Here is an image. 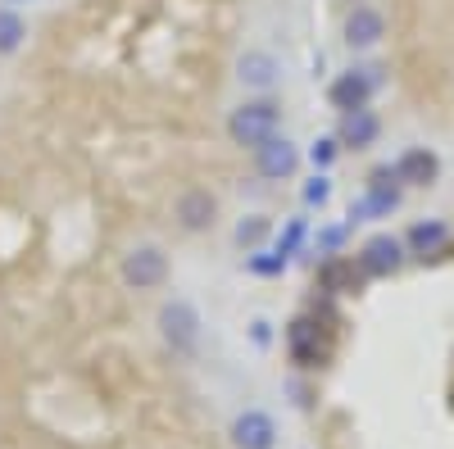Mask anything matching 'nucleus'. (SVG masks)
<instances>
[{
    "label": "nucleus",
    "instance_id": "obj_1",
    "mask_svg": "<svg viewBox=\"0 0 454 449\" xmlns=\"http://www.w3.org/2000/svg\"><path fill=\"white\" fill-rule=\"evenodd\" d=\"M278 128H282V109L273 100H246L227 119V136L241 150H259L269 136H278Z\"/></svg>",
    "mask_w": 454,
    "mask_h": 449
},
{
    "label": "nucleus",
    "instance_id": "obj_2",
    "mask_svg": "<svg viewBox=\"0 0 454 449\" xmlns=\"http://www.w3.org/2000/svg\"><path fill=\"white\" fill-rule=\"evenodd\" d=\"M391 209H400V177L395 168H377L364 186V196L350 205V218L364 222V218H387Z\"/></svg>",
    "mask_w": 454,
    "mask_h": 449
},
{
    "label": "nucleus",
    "instance_id": "obj_3",
    "mask_svg": "<svg viewBox=\"0 0 454 449\" xmlns=\"http://www.w3.org/2000/svg\"><path fill=\"white\" fill-rule=\"evenodd\" d=\"M160 331L177 354H192L196 341H200V314H196L192 299H168L160 309Z\"/></svg>",
    "mask_w": 454,
    "mask_h": 449
},
{
    "label": "nucleus",
    "instance_id": "obj_4",
    "mask_svg": "<svg viewBox=\"0 0 454 449\" xmlns=\"http://www.w3.org/2000/svg\"><path fill=\"white\" fill-rule=\"evenodd\" d=\"M123 282H128L132 290H155V286H164V282H168V254H164L160 245H137V250H128V259H123Z\"/></svg>",
    "mask_w": 454,
    "mask_h": 449
},
{
    "label": "nucleus",
    "instance_id": "obj_5",
    "mask_svg": "<svg viewBox=\"0 0 454 449\" xmlns=\"http://www.w3.org/2000/svg\"><path fill=\"white\" fill-rule=\"evenodd\" d=\"M377 87H382V78H377V68H350L340 73V78L332 82V105L340 109V114H350V109H368V100L377 96Z\"/></svg>",
    "mask_w": 454,
    "mask_h": 449
},
{
    "label": "nucleus",
    "instance_id": "obj_6",
    "mask_svg": "<svg viewBox=\"0 0 454 449\" xmlns=\"http://www.w3.org/2000/svg\"><path fill=\"white\" fill-rule=\"evenodd\" d=\"M400 264H404V241H395L391 232L368 236L364 250H359V273L364 277H391Z\"/></svg>",
    "mask_w": 454,
    "mask_h": 449
},
{
    "label": "nucleus",
    "instance_id": "obj_7",
    "mask_svg": "<svg viewBox=\"0 0 454 449\" xmlns=\"http://www.w3.org/2000/svg\"><path fill=\"white\" fill-rule=\"evenodd\" d=\"M173 218H177V228L182 232H209L214 222H218V200L209 191H200V186H192V191H182L177 205H173Z\"/></svg>",
    "mask_w": 454,
    "mask_h": 449
},
{
    "label": "nucleus",
    "instance_id": "obj_8",
    "mask_svg": "<svg viewBox=\"0 0 454 449\" xmlns=\"http://www.w3.org/2000/svg\"><path fill=\"white\" fill-rule=\"evenodd\" d=\"M254 168H259V177H269V182H286L300 168V150L286 136H269L254 150Z\"/></svg>",
    "mask_w": 454,
    "mask_h": 449
},
{
    "label": "nucleus",
    "instance_id": "obj_9",
    "mask_svg": "<svg viewBox=\"0 0 454 449\" xmlns=\"http://www.w3.org/2000/svg\"><path fill=\"white\" fill-rule=\"evenodd\" d=\"M340 32H346L350 50H372L387 36V19H382V10H372V5H355L346 14V27H340Z\"/></svg>",
    "mask_w": 454,
    "mask_h": 449
},
{
    "label": "nucleus",
    "instance_id": "obj_10",
    "mask_svg": "<svg viewBox=\"0 0 454 449\" xmlns=\"http://www.w3.org/2000/svg\"><path fill=\"white\" fill-rule=\"evenodd\" d=\"M286 350H291V359H295L300 368H323L327 345H323V336H318V322L295 318L291 331H286Z\"/></svg>",
    "mask_w": 454,
    "mask_h": 449
},
{
    "label": "nucleus",
    "instance_id": "obj_11",
    "mask_svg": "<svg viewBox=\"0 0 454 449\" xmlns=\"http://www.w3.org/2000/svg\"><path fill=\"white\" fill-rule=\"evenodd\" d=\"M232 445L237 449H273L278 445V427L263 408H246V414L232 422Z\"/></svg>",
    "mask_w": 454,
    "mask_h": 449
},
{
    "label": "nucleus",
    "instance_id": "obj_12",
    "mask_svg": "<svg viewBox=\"0 0 454 449\" xmlns=\"http://www.w3.org/2000/svg\"><path fill=\"white\" fill-rule=\"evenodd\" d=\"M395 177H400V186H432V182L441 177V159H436V150H427V145L404 150V155L395 159Z\"/></svg>",
    "mask_w": 454,
    "mask_h": 449
},
{
    "label": "nucleus",
    "instance_id": "obj_13",
    "mask_svg": "<svg viewBox=\"0 0 454 449\" xmlns=\"http://www.w3.org/2000/svg\"><path fill=\"white\" fill-rule=\"evenodd\" d=\"M237 78H241V87H250V91H273L278 78H282V64H278L269 50H246V55L237 59Z\"/></svg>",
    "mask_w": 454,
    "mask_h": 449
},
{
    "label": "nucleus",
    "instance_id": "obj_14",
    "mask_svg": "<svg viewBox=\"0 0 454 449\" xmlns=\"http://www.w3.org/2000/svg\"><path fill=\"white\" fill-rule=\"evenodd\" d=\"M377 136H382V119H377L372 109H350V114L340 119V132H336V141L346 150H368Z\"/></svg>",
    "mask_w": 454,
    "mask_h": 449
},
{
    "label": "nucleus",
    "instance_id": "obj_15",
    "mask_svg": "<svg viewBox=\"0 0 454 449\" xmlns=\"http://www.w3.org/2000/svg\"><path fill=\"white\" fill-rule=\"evenodd\" d=\"M318 286H323L327 295H350V290L359 286V259H340V254H332L327 264L318 268Z\"/></svg>",
    "mask_w": 454,
    "mask_h": 449
},
{
    "label": "nucleus",
    "instance_id": "obj_16",
    "mask_svg": "<svg viewBox=\"0 0 454 449\" xmlns=\"http://www.w3.org/2000/svg\"><path fill=\"white\" fill-rule=\"evenodd\" d=\"M445 241H450V228H445V222H436V218H427V222H413V228H409L404 250L419 254V259H432V254L445 250Z\"/></svg>",
    "mask_w": 454,
    "mask_h": 449
},
{
    "label": "nucleus",
    "instance_id": "obj_17",
    "mask_svg": "<svg viewBox=\"0 0 454 449\" xmlns=\"http://www.w3.org/2000/svg\"><path fill=\"white\" fill-rule=\"evenodd\" d=\"M23 42H27V23H23V14L10 10V5H0V55H14Z\"/></svg>",
    "mask_w": 454,
    "mask_h": 449
},
{
    "label": "nucleus",
    "instance_id": "obj_18",
    "mask_svg": "<svg viewBox=\"0 0 454 449\" xmlns=\"http://www.w3.org/2000/svg\"><path fill=\"white\" fill-rule=\"evenodd\" d=\"M269 232H273V222L263 218V213H250V218L237 222V245H241V250H254V245L269 241Z\"/></svg>",
    "mask_w": 454,
    "mask_h": 449
},
{
    "label": "nucleus",
    "instance_id": "obj_19",
    "mask_svg": "<svg viewBox=\"0 0 454 449\" xmlns=\"http://www.w3.org/2000/svg\"><path fill=\"white\" fill-rule=\"evenodd\" d=\"M336 155H340V141H336V136H318V141H314V150H309L314 168H332V164H336Z\"/></svg>",
    "mask_w": 454,
    "mask_h": 449
},
{
    "label": "nucleus",
    "instance_id": "obj_20",
    "mask_svg": "<svg viewBox=\"0 0 454 449\" xmlns=\"http://www.w3.org/2000/svg\"><path fill=\"white\" fill-rule=\"evenodd\" d=\"M282 268H286V254H278V250L250 259V273H259V277H273V273H282Z\"/></svg>",
    "mask_w": 454,
    "mask_h": 449
},
{
    "label": "nucleus",
    "instance_id": "obj_21",
    "mask_svg": "<svg viewBox=\"0 0 454 449\" xmlns=\"http://www.w3.org/2000/svg\"><path fill=\"white\" fill-rule=\"evenodd\" d=\"M327 200H332V182H327L323 173H318L314 182H305V205H318V209H323Z\"/></svg>",
    "mask_w": 454,
    "mask_h": 449
},
{
    "label": "nucleus",
    "instance_id": "obj_22",
    "mask_svg": "<svg viewBox=\"0 0 454 449\" xmlns=\"http://www.w3.org/2000/svg\"><path fill=\"white\" fill-rule=\"evenodd\" d=\"M300 241H305V222H300V218H295V222H291V228H286V236L278 241V254H286V259H291V250H295Z\"/></svg>",
    "mask_w": 454,
    "mask_h": 449
},
{
    "label": "nucleus",
    "instance_id": "obj_23",
    "mask_svg": "<svg viewBox=\"0 0 454 449\" xmlns=\"http://www.w3.org/2000/svg\"><path fill=\"white\" fill-rule=\"evenodd\" d=\"M0 5H10V10H14V5H23V0H0Z\"/></svg>",
    "mask_w": 454,
    "mask_h": 449
}]
</instances>
